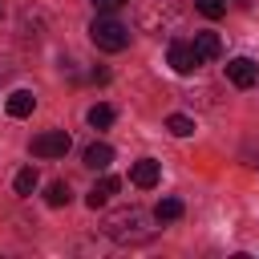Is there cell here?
<instances>
[{
	"label": "cell",
	"instance_id": "6da1fadb",
	"mask_svg": "<svg viewBox=\"0 0 259 259\" xmlns=\"http://www.w3.org/2000/svg\"><path fill=\"white\" fill-rule=\"evenodd\" d=\"M158 214L142 210V206H125V210H113L105 219V235L113 243H125V247H138V243H150L158 235Z\"/></svg>",
	"mask_w": 259,
	"mask_h": 259
},
{
	"label": "cell",
	"instance_id": "7a4b0ae2",
	"mask_svg": "<svg viewBox=\"0 0 259 259\" xmlns=\"http://www.w3.org/2000/svg\"><path fill=\"white\" fill-rule=\"evenodd\" d=\"M89 40H93L101 53H121V49L130 45V28H125L121 20H113L109 12H101V16H93V24H89Z\"/></svg>",
	"mask_w": 259,
	"mask_h": 259
},
{
	"label": "cell",
	"instance_id": "3957f363",
	"mask_svg": "<svg viewBox=\"0 0 259 259\" xmlns=\"http://www.w3.org/2000/svg\"><path fill=\"white\" fill-rule=\"evenodd\" d=\"M32 154L36 158H65L69 154V134L65 130H45L32 138Z\"/></svg>",
	"mask_w": 259,
	"mask_h": 259
},
{
	"label": "cell",
	"instance_id": "277c9868",
	"mask_svg": "<svg viewBox=\"0 0 259 259\" xmlns=\"http://www.w3.org/2000/svg\"><path fill=\"white\" fill-rule=\"evenodd\" d=\"M166 61H170V69H174V73H194V69L202 65L190 40H174V45H170V53H166Z\"/></svg>",
	"mask_w": 259,
	"mask_h": 259
},
{
	"label": "cell",
	"instance_id": "5b68a950",
	"mask_svg": "<svg viewBox=\"0 0 259 259\" xmlns=\"http://www.w3.org/2000/svg\"><path fill=\"white\" fill-rule=\"evenodd\" d=\"M227 81L239 85V89H251L259 81V65L251 57H235V61H227Z\"/></svg>",
	"mask_w": 259,
	"mask_h": 259
},
{
	"label": "cell",
	"instance_id": "8992f818",
	"mask_svg": "<svg viewBox=\"0 0 259 259\" xmlns=\"http://www.w3.org/2000/svg\"><path fill=\"white\" fill-rule=\"evenodd\" d=\"M158 162L154 158H142V162H134V170H130V182L134 186H142V190H150V186H158Z\"/></svg>",
	"mask_w": 259,
	"mask_h": 259
},
{
	"label": "cell",
	"instance_id": "52a82bcc",
	"mask_svg": "<svg viewBox=\"0 0 259 259\" xmlns=\"http://www.w3.org/2000/svg\"><path fill=\"white\" fill-rule=\"evenodd\" d=\"M190 45H194V53H198V61H202V65H206V61H214V57L223 53V40H219L214 32H194V40H190Z\"/></svg>",
	"mask_w": 259,
	"mask_h": 259
},
{
	"label": "cell",
	"instance_id": "ba28073f",
	"mask_svg": "<svg viewBox=\"0 0 259 259\" xmlns=\"http://www.w3.org/2000/svg\"><path fill=\"white\" fill-rule=\"evenodd\" d=\"M4 109H8L12 117H28V113L36 109V93H28V89H16V93H8Z\"/></svg>",
	"mask_w": 259,
	"mask_h": 259
},
{
	"label": "cell",
	"instance_id": "9c48e42d",
	"mask_svg": "<svg viewBox=\"0 0 259 259\" xmlns=\"http://www.w3.org/2000/svg\"><path fill=\"white\" fill-rule=\"evenodd\" d=\"M113 194H117V178H101V182H93V190L85 194V202H89V206L97 210V206H105V202H109Z\"/></svg>",
	"mask_w": 259,
	"mask_h": 259
},
{
	"label": "cell",
	"instance_id": "30bf717a",
	"mask_svg": "<svg viewBox=\"0 0 259 259\" xmlns=\"http://www.w3.org/2000/svg\"><path fill=\"white\" fill-rule=\"evenodd\" d=\"M109 162H113V150H109L105 142H93V146L85 150V166H89V170H105Z\"/></svg>",
	"mask_w": 259,
	"mask_h": 259
},
{
	"label": "cell",
	"instance_id": "8fae6325",
	"mask_svg": "<svg viewBox=\"0 0 259 259\" xmlns=\"http://www.w3.org/2000/svg\"><path fill=\"white\" fill-rule=\"evenodd\" d=\"M182 210H186V206H182V198H162L154 214H158V223H174V219H182Z\"/></svg>",
	"mask_w": 259,
	"mask_h": 259
},
{
	"label": "cell",
	"instance_id": "7c38bea8",
	"mask_svg": "<svg viewBox=\"0 0 259 259\" xmlns=\"http://www.w3.org/2000/svg\"><path fill=\"white\" fill-rule=\"evenodd\" d=\"M166 130H170L174 138H190V134H194V121H190L186 113H170V117H166Z\"/></svg>",
	"mask_w": 259,
	"mask_h": 259
},
{
	"label": "cell",
	"instance_id": "4fadbf2b",
	"mask_svg": "<svg viewBox=\"0 0 259 259\" xmlns=\"http://www.w3.org/2000/svg\"><path fill=\"white\" fill-rule=\"evenodd\" d=\"M89 125H93V130L113 125V109H109V105H93V109H89Z\"/></svg>",
	"mask_w": 259,
	"mask_h": 259
},
{
	"label": "cell",
	"instance_id": "5bb4252c",
	"mask_svg": "<svg viewBox=\"0 0 259 259\" xmlns=\"http://www.w3.org/2000/svg\"><path fill=\"white\" fill-rule=\"evenodd\" d=\"M12 186H16V194H32V190H36V170H32V166H24V170L16 174V182H12Z\"/></svg>",
	"mask_w": 259,
	"mask_h": 259
},
{
	"label": "cell",
	"instance_id": "9a60e30c",
	"mask_svg": "<svg viewBox=\"0 0 259 259\" xmlns=\"http://www.w3.org/2000/svg\"><path fill=\"white\" fill-rule=\"evenodd\" d=\"M45 202H49V206H65V202H69V182H53V186L45 190Z\"/></svg>",
	"mask_w": 259,
	"mask_h": 259
},
{
	"label": "cell",
	"instance_id": "2e32d148",
	"mask_svg": "<svg viewBox=\"0 0 259 259\" xmlns=\"http://www.w3.org/2000/svg\"><path fill=\"white\" fill-rule=\"evenodd\" d=\"M194 8H198L206 20H219V16L227 12V0H194Z\"/></svg>",
	"mask_w": 259,
	"mask_h": 259
},
{
	"label": "cell",
	"instance_id": "e0dca14e",
	"mask_svg": "<svg viewBox=\"0 0 259 259\" xmlns=\"http://www.w3.org/2000/svg\"><path fill=\"white\" fill-rule=\"evenodd\" d=\"M121 4H125V0H93L97 12H113V8H121Z\"/></svg>",
	"mask_w": 259,
	"mask_h": 259
},
{
	"label": "cell",
	"instance_id": "ac0fdd59",
	"mask_svg": "<svg viewBox=\"0 0 259 259\" xmlns=\"http://www.w3.org/2000/svg\"><path fill=\"white\" fill-rule=\"evenodd\" d=\"M239 4H243V8H247V4H251V0H239Z\"/></svg>",
	"mask_w": 259,
	"mask_h": 259
}]
</instances>
